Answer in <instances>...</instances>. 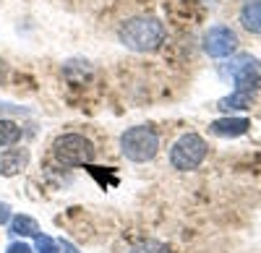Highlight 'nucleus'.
Masks as SVG:
<instances>
[{"label": "nucleus", "instance_id": "obj_9", "mask_svg": "<svg viewBox=\"0 0 261 253\" xmlns=\"http://www.w3.org/2000/svg\"><path fill=\"white\" fill-rule=\"evenodd\" d=\"M241 24L253 32V34H261V0H251L241 8Z\"/></svg>", "mask_w": 261, "mask_h": 253}, {"label": "nucleus", "instance_id": "obj_16", "mask_svg": "<svg viewBox=\"0 0 261 253\" xmlns=\"http://www.w3.org/2000/svg\"><path fill=\"white\" fill-rule=\"evenodd\" d=\"M6 253H32V248H29L27 243H11Z\"/></svg>", "mask_w": 261, "mask_h": 253}, {"label": "nucleus", "instance_id": "obj_14", "mask_svg": "<svg viewBox=\"0 0 261 253\" xmlns=\"http://www.w3.org/2000/svg\"><path fill=\"white\" fill-rule=\"evenodd\" d=\"M134 253H170V248L165 243H157V240H146V243H139L134 248Z\"/></svg>", "mask_w": 261, "mask_h": 253}, {"label": "nucleus", "instance_id": "obj_1", "mask_svg": "<svg viewBox=\"0 0 261 253\" xmlns=\"http://www.w3.org/2000/svg\"><path fill=\"white\" fill-rule=\"evenodd\" d=\"M120 42L134 50V52H151L162 45L165 39V26L162 21L154 16H136V18H128L125 24L118 32Z\"/></svg>", "mask_w": 261, "mask_h": 253}, {"label": "nucleus", "instance_id": "obj_19", "mask_svg": "<svg viewBox=\"0 0 261 253\" xmlns=\"http://www.w3.org/2000/svg\"><path fill=\"white\" fill-rule=\"evenodd\" d=\"M6 78H8V66L0 60V83H6Z\"/></svg>", "mask_w": 261, "mask_h": 253}, {"label": "nucleus", "instance_id": "obj_3", "mask_svg": "<svg viewBox=\"0 0 261 253\" xmlns=\"http://www.w3.org/2000/svg\"><path fill=\"white\" fill-rule=\"evenodd\" d=\"M53 154L63 167H81L94 159V146L89 138H84L79 133H65V136L55 138Z\"/></svg>", "mask_w": 261, "mask_h": 253}, {"label": "nucleus", "instance_id": "obj_10", "mask_svg": "<svg viewBox=\"0 0 261 253\" xmlns=\"http://www.w3.org/2000/svg\"><path fill=\"white\" fill-rule=\"evenodd\" d=\"M251 102H253V94H251V92L235 89V94L220 99V104H217V107L225 110V113H230V110H246V107H251Z\"/></svg>", "mask_w": 261, "mask_h": 253}, {"label": "nucleus", "instance_id": "obj_8", "mask_svg": "<svg viewBox=\"0 0 261 253\" xmlns=\"http://www.w3.org/2000/svg\"><path fill=\"white\" fill-rule=\"evenodd\" d=\"M248 120L246 118H222V120H214V123H209V131L214 133V136H243L246 131H248Z\"/></svg>", "mask_w": 261, "mask_h": 253}, {"label": "nucleus", "instance_id": "obj_18", "mask_svg": "<svg viewBox=\"0 0 261 253\" xmlns=\"http://www.w3.org/2000/svg\"><path fill=\"white\" fill-rule=\"evenodd\" d=\"M60 250H63V253H79V248H76L71 240H60Z\"/></svg>", "mask_w": 261, "mask_h": 253}, {"label": "nucleus", "instance_id": "obj_13", "mask_svg": "<svg viewBox=\"0 0 261 253\" xmlns=\"http://www.w3.org/2000/svg\"><path fill=\"white\" fill-rule=\"evenodd\" d=\"M34 248H37V253H60V243L42 233L34 235Z\"/></svg>", "mask_w": 261, "mask_h": 253}, {"label": "nucleus", "instance_id": "obj_4", "mask_svg": "<svg viewBox=\"0 0 261 253\" xmlns=\"http://www.w3.org/2000/svg\"><path fill=\"white\" fill-rule=\"evenodd\" d=\"M206 152H209V146H206V141L199 133H186L170 149V164L175 167V170H183V173L186 170H196V167L204 162Z\"/></svg>", "mask_w": 261, "mask_h": 253}, {"label": "nucleus", "instance_id": "obj_15", "mask_svg": "<svg viewBox=\"0 0 261 253\" xmlns=\"http://www.w3.org/2000/svg\"><path fill=\"white\" fill-rule=\"evenodd\" d=\"M0 113H11V115H27L29 110L27 107H13V104H8V102H0Z\"/></svg>", "mask_w": 261, "mask_h": 253}, {"label": "nucleus", "instance_id": "obj_17", "mask_svg": "<svg viewBox=\"0 0 261 253\" xmlns=\"http://www.w3.org/2000/svg\"><path fill=\"white\" fill-rule=\"evenodd\" d=\"M8 219H11V206L0 201V224H6Z\"/></svg>", "mask_w": 261, "mask_h": 253}, {"label": "nucleus", "instance_id": "obj_5", "mask_svg": "<svg viewBox=\"0 0 261 253\" xmlns=\"http://www.w3.org/2000/svg\"><path fill=\"white\" fill-rule=\"evenodd\" d=\"M238 50V37L230 26H212L204 34V52L212 58H227Z\"/></svg>", "mask_w": 261, "mask_h": 253}, {"label": "nucleus", "instance_id": "obj_6", "mask_svg": "<svg viewBox=\"0 0 261 253\" xmlns=\"http://www.w3.org/2000/svg\"><path fill=\"white\" fill-rule=\"evenodd\" d=\"M222 73H230L235 78V89H243V92H251V87L258 81L256 60L251 55H241V58L230 60V66H225Z\"/></svg>", "mask_w": 261, "mask_h": 253}, {"label": "nucleus", "instance_id": "obj_7", "mask_svg": "<svg viewBox=\"0 0 261 253\" xmlns=\"http://www.w3.org/2000/svg\"><path fill=\"white\" fill-rule=\"evenodd\" d=\"M29 164V152L27 149H6L0 154V175L13 178L18 173H24V167Z\"/></svg>", "mask_w": 261, "mask_h": 253}, {"label": "nucleus", "instance_id": "obj_12", "mask_svg": "<svg viewBox=\"0 0 261 253\" xmlns=\"http://www.w3.org/2000/svg\"><path fill=\"white\" fill-rule=\"evenodd\" d=\"M16 141H21V125L0 118V146H13Z\"/></svg>", "mask_w": 261, "mask_h": 253}, {"label": "nucleus", "instance_id": "obj_2", "mask_svg": "<svg viewBox=\"0 0 261 253\" xmlns=\"http://www.w3.org/2000/svg\"><path fill=\"white\" fill-rule=\"evenodd\" d=\"M160 149V136L149 125H134L120 136V152L130 162H149Z\"/></svg>", "mask_w": 261, "mask_h": 253}, {"label": "nucleus", "instance_id": "obj_11", "mask_svg": "<svg viewBox=\"0 0 261 253\" xmlns=\"http://www.w3.org/2000/svg\"><path fill=\"white\" fill-rule=\"evenodd\" d=\"M11 233L21 235V238H34V235H39V224H37V219H32L27 214H18L11 219Z\"/></svg>", "mask_w": 261, "mask_h": 253}]
</instances>
